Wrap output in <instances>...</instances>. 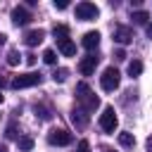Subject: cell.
I'll return each mask as SVG.
<instances>
[{
    "instance_id": "30",
    "label": "cell",
    "mask_w": 152,
    "mask_h": 152,
    "mask_svg": "<svg viewBox=\"0 0 152 152\" xmlns=\"http://www.w3.org/2000/svg\"><path fill=\"white\" fill-rule=\"evenodd\" d=\"M2 86H5V78H2V76H0V88H2Z\"/></svg>"
},
{
    "instance_id": "6",
    "label": "cell",
    "mask_w": 152,
    "mask_h": 152,
    "mask_svg": "<svg viewBox=\"0 0 152 152\" xmlns=\"http://www.w3.org/2000/svg\"><path fill=\"white\" fill-rule=\"evenodd\" d=\"M71 140H74V135H71L69 131H64V128H55V131L48 133V142H50V145H57V147L71 145Z\"/></svg>"
},
{
    "instance_id": "27",
    "label": "cell",
    "mask_w": 152,
    "mask_h": 152,
    "mask_svg": "<svg viewBox=\"0 0 152 152\" xmlns=\"http://www.w3.org/2000/svg\"><path fill=\"white\" fill-rule=\"evenodd\" d=\"M26 62L28 64H36V55H26Z\"/></svg>"
},
{
    "instance_id": "28",
    "label": "cell",
    "mask_w": 152,
    "mask_h": 152,
    "mask_svg": "<svg viewBox=\"0 0 152 152\" xmlns=\"http://www.w3.org/2000/svg\"><path fill=\"white\" fill-rule=\"evenodd\" d=\"M5 40H7V36H5V33H0V45H5Z\"/></svg>"
},
{
    "instance_id": "19",
    "label": "cell",
    "mask_w": 152,
    "mask_h": 152,
    "mask_svg": "<svg viewBox=\"0 0 152 152\" xmlns=\"http://www.w3.org/2000/svg\"><path fill=\"white\" fill-rule=\"evenodd\" d=\"M66 76H69V69H64V66H62V69H57V71L52 74L55 83H64V81H66Z\"/></svg>"
},
{
    "instance_id": "32",
    "label": "cell",
    "mask_w": 152,
    "mask_h": 152,
    "mask_svg": "<svg viewBox=\"0 0 152 152\" xmlns=\"http://www.w3.org/2000/svg\"><path fill=\"white\" fill-rule=\"evenodd\" d=\"M0 102H2V93H0Z\"/></svg>"
},
{
    "instance_id": "23",
    "label": "cell",
    "mask_w": 152,
    "mask_h": 152,
    "mask_svg": "<svg viewBox=\"0 0 152 152\" xmlns=\"http://www.w3.org/2000/svg\"><path fill=\"white\" fill-rule=\"evenodd\" d=\"M76 152H90V142H88V140H81V142L76 145Z\"/></svg>"
},
{
    "instance_id": "3",
    "label": "cell",
    "mask_w": 152,
    "mask_h": 152,
    "mask_svg": "<svg viewBox=\"0 0 152 152\" xmlns=\"http://www.w3.org/2000/svg\"><path fill=\"white\" fill-rule=\"evenodd\" d=\"M97 14H100V10L95 2L83 0L76 5V19H81V21H93V19H97Z\"/></svg>"
},
{
    "instance_id": "15",
    "label": "cell",
    "mask_w": 152,
    "mask_h": 152,
    "mask_svg": "<svg viewBox=\"0 0 152 152\" xmlns=\"http://www.w3.org/2000/svg\"><path fill=\"white\" fill-rule=\"evenodd\" d=\"M133 24H138V26H142V24H147V19H150V14L147 12H142V10H138V12H133Z\"/></svg>"
},
{
    "instance_id": "21",
    "label": "cell",
    "mask_w": 152,
    "mask_h": 152,
    "mask_svg": "<svg viewBox=\"0 0 152 152\" xmlns=\"http://www.w3.org/2000/svg\"><path fill=\"white\" fill-rule=\"evenodd\" d=\"M36 114H40V119H45V121L52 116V114H50V109H48V107H43V104H36Z\"/></svg>"
},
{
    "instance_id": "7",
    "label": "cell",
    "mask_w": 152,
    "mask_h": 152,
    "mask_svg": "<svg viewBox=\"0 0 152 152\" xmlns=\"http://www.w3.org/2000/svg\"><path fill=\"white\" fill-rule=\"evenodd\" d=\"M31 19H33V17H31V12H28L26 7H14V10H12V24H14V26H26Z\"/></svg>"
},
{
    "instance_id": "31",
    "label": "cell",
    "mask_w": 152,
    "mask_h": 152,
    "mask_svg": "<svg viewBox=\"0 0 152 152\" xmlns=\"http://www.w3.org/2000/svg\"><path fill=\"white\" fill-rule=\"evenodd\" d=\"M0 152H7V147H0Z\"/></svg>"
},
{
    "instance_id": "29",
    "label": "cell",
    "mask_w": 152,
    "mask_h": 152,
    "mask_svg": "<svg viewBox=\"0 0 152 152\" xmlns=\"http://www.w3.org/2000/svg\"><path fill=\"white\" fill-rule=\"evenodd\" d=\"M147 36L152 38V24H147Z\"/></svg>"
},
{
    "instance_id": "11",
    "label": "cell",
    "mask_w": 152,
    "mask_h": 152,
    "mask_svg": "<svg viewBox=\"0 0 152 152\" xmlns=\"http://www.w3.org/2000/svg\"><path fill=\"white\" fill-rule=\"evenodd\" d=\"M57 48H59V52L64 57H74L76 55V45H74L71 38H57Z\"/></svg>"
},
{
    "instance_id": "2",
    "label": "cell",
    "mask_w": 152,
    "mask_h": 152,
    "mask_svg": "<svg viewBox=\"0 0 152 152\" xmlns=\"http://www.w3.org/2000/svg\"><path fill=\"white\" fill-rule=\"evenodd\" d=\"M119 83H121V74H119V69H116V66H107V69L102 71V76H100V86H102V90L112 93V90L119 88Z\"/></svg>"
},
{
    "instance_id": "4",
    "label": "cell",
    "mask_w": 152,
    "mask_h": 152,
    "mask_svg": "<svg viewBox=\"0 0 152 152\" xmlns=\"http://www.w3.org/2000/svg\"><path fill=\"white\" fill-rule=\"evenodd\" d=\"M43 81V76L40 74H36V71H28V74H19V76H14L12 78V88H31V86H38Z\"/></svg>"
},
{
    "instance_id": "10",
    "label": "cell",
    "mask_w": 152,
    "mask_h": 152,
    "mask_svg": "<svg viewBox=\"0 0 152 152\" xmlns=\"http://www.w3.org/2000/svg\"><path fill=\"white\" fill-rule=\"evenodd\" d=\"M114 40H116L119 45H128V43L133 40V31H131L128 26H116V31H114Z\"/></svg>"
},
{
    "instance_id": "24",
    "label": "cell",
    "mask_w": 152,
    "mask_h": 152,
    "mask_svg": "<svg viewBox=\"0 0 152 152\" xmlns=\"http://www.w3.org/2000/svg\"><path fill=\"white\" fill-rule=\"evenodd\" d=\"M52 5H55L57 10H66V7H69V0H55Z\"/></svg>"
},
{
    "instance_id": "8",
    "label": "cell",
    "mask_w": 152,
    "mask_h": 152,
    "mask_svg": "<svg viewBox=\"0 0 152 152\" xmlns=\"http://www.w3.org/2000/svg\"><path fill=\"white\" fill-rule=\"evenodd\" d=\"M95 66H97V57H95V55H86V57L78 62V71H81L83 76L95 74Z\"/></svg>"
},
{
    "instance_id": "26",
    "label": "cell",
    "mask_w": 152,
    "mask_h": 152,
    "mask_svg": "<svg viewBox=\"0 0 152 152\" xmlns=\"http://www.w3.org/2000/svg\"><path fill=\"white\" fill-rule=\"evenodd\" d=\"M114 57H116V59H126V52H124V50H116Z\"/></svg>"
},
{
    "instance_id": "13",
    "label": "cell",
    "mask_w": 152,
    "mask_h": 152,
    "mask_svg": "<svg viewBox=\"0 0 152 152\" xmlns=\"http://www.w3.org/2000/svg\"><path fill=\"white\" fill-rule=\"evenodd\" d=\"M71 121H74L78 128H83V126L88 124V112H83L81 107H74V109H71Z\"/></svg>"
},
{
    "instance_id": "25",
    "label": "cell",
    "mask_w": 152,
    "mask_h": 152,
    "mask_svg": "<svg viewBox=\"0 0 152 152\" xmlns=\"http://www.w3.org/2000/svg\"><path fill=\"white\" fill-rule=\"evenodd\" d=\"M14 133H17V131H14V124L7 126V133H5V135H7V138H14Z\"/></svg>"
},
{
    "instance_id": "18",
    "label": "cell",
    "mask_w": 152,
    "mask_h": 152,
    "mask_svg": "<svg viewBox=\"0 0 152 152\" xmlns=\"http://www.w3.org/2000/svg\"><path fill=\"white\" fill-rule=\"evenodd\" d=\"M17 142H19V150H21V152H28V150H33V138H28V135L19 138Z\"/></svg>"
},
{
    "instance_id": "12",
    "label": "cell",
    "mask_w": 152,
    "mask_h": 152,
    "mask_svg": "<svg viewBox=\"0 0 152 152\" xmlns=\"http://www.w3.org/2000/svg\"><path fill=\"white\" fill-rule=\"evenodd\" d=\"M43 38H45V31H43V28H33V31H28V33L24 36V43H26L28 48H33V45L43 43Z\"/></svg>"
},
{
    "instance_id": "20",
    "label": "cell",
    "mask_w": 152,
    "mask_h": 152,
    "mask_svg": "<svg viewBox=\"0 0 152 152\" xmlns=\"http://www.w3.org/2000/svg\"><path fill=\"white\" fill-rule=\"evenodd\" d=\"M43 62H45V64H55V62H57V52H55V50H45V52H43Z\"/></svg>"
},
{
    "instance_id": "16",
    "label": "cell",
    "mask_w": 152,
    "mask_h": 152,
    "mask_svg": "<svg viewBox=\"0 0 152 152\" xmlns=\"http://www.w3.org/2000/svg\"><path fill=\"white\" fill-rule=\"evenodd\" d=\"M52 33H55V40H57V38H69V26H66V24H57V26L52 28Z\"/></svg>"
},
{
    "instance_id": "1",
    "label": "cell",
    "mask_w": 152,
    "mask_h": 152,
    "mask_svg": "<svg viewBox=\"0 0 152 152\" xmlns=\"http://www.w3.org/2000/svg\"><path fill=\"white\" fill-rule=\"evenodd\" d=\"M76 102L81 104L83 112H95V109L100 107V97H97V95L90 90V86L83 83V81L76 86Z\"/></svg>"
},
{
    "instance_id": "22",
    "label": "cell",
    "mask_w": 152,
    "mask_h": 152,
    "mask_svg": "<svg viewBox=\"0 0 152 152\" xmlns=\"http://www.w3.org/2000/svg\"><path fill=\"white\" fill-rule=\"evenodd\" d=\"M7 64H10V66H17V64H19V52H17V50H12V52L7 55Z\"/></svg>"
},
{
    "instance_id": "9",
    "label": "cell",
    "mask_w": 152,
    "mask_h": 152,
    "mask_svg": "<svg viewBox=\"0 0 152 152\" xmlns=\"http://www.w3.org/2000/svg\"><path fill=\"white\" fill-rule=\"evenodd\" d=\"M81 45H83L88 52L97 50V45H100V33H97V31H88V33H83V38H81Z\"/></svg>"
},
{
    "instance_id": "5",
    "label": "cell",
    "mask_w": 152,
    "mask_h": 152,
    "mask_svg": "<svg viewBox=\"0 0 152 152\" xmlns=\"http://www.w3.org/2000/svg\"><path fill=\"white\" fill-rule=\"evenodd\" d=\"M116 124H119V119H116L114 107H104L102 114H100V128H102L104 133H114V131H116Z\"/></svg>"
},
{
    "instance_id": "17",
    "label": "cell",
    "mask_w": 152,
    "mask_h": 152,
    "mask_svg": "<svg viewBox=\"0 0 152 152\" xmlns=\"http://www.w3.org/2000/svg\"><path fill=\"white\" fill-rule=\"evenodd\" d=\"M140 74H142V62H138V59L128 62V76H140Z\"/></svg>"
},
{
    "instance_id": "14",
    "label": "cell",
    "mask_w": 152,
    "mask_h": 152,
    "mask_svg": "<svg viewBox=\"0 0 152 152\" xmlns=\"http://www.w3.org/2000/svg\"><path fill=\"white\" fill-rule=\"evenodd\" d=\"M119 142H121L124 147H133V145H135V138H133V133L124 131V133H119Z\"/></svg>"
}]
</instances>
